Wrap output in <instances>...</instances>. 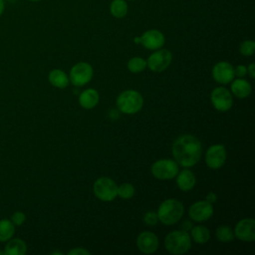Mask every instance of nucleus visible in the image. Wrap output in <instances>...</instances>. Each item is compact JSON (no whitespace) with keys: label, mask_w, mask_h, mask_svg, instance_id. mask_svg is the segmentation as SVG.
Here are the masks:
<instances>
[{"label":"nucleus","mask_w":255,"mask_h":255,"mask_svg":"<svg viewBox=\"0 0 255 255\" xmlns=\"http://www.w3.org/2000/svg\"><path fill=\"white\" fill-rule=\"evenodd\" d=\"M201 142L191 134L178 136L172 144V155L177 164L190 167L198 162L201 156Z\"/></svg>","instance_id":"obj_1"},{"label":"nucleus","mask_w":255,"mask_h":255,"mask_svg":"<svg viewBox=\"0 0 255 255\" xmlns=\"http://www.w3.org/2000/svg\"><path fill=\"white\" fill-rule=\"evenodd\" d=\"M183 205L174 198L164 200L158 207L157 218L164 225H172L176 223L183 215Z\"/></svg>","instance_id":"obj_2"},{"label":"nucleus","mask_w":255,"mask_h":255,"mask_svg":"<svg viewBox=\"0 0 255 255\" xmlns=\"http://www.w3.org/2000/svg\"><path fill=\"white\" fill-rule=\"evenodd\" d=\"M164 246L171 254H183L190 249L191 238L186 230H175L166 235Z\"/></svg>","instance_id":"obj_3"},{"label":"nucleus","mask_w":255,"mask_h":255,"mask_svg":"<svg viewBox=\"0 0 255 255\" xmlns=\"http://www.w3.org/2000/svg\"><path fill=\"white\" fill-rule=\"evenodd\" d=\"M143 105L142 96L133 90H128L121 93L117 98V106L119 110L128 115L137 113Z\"/></svg>","instance_id":"obj_4"},{"label":"nucleus","mask_w":255,"mask_h":255,"mask_svg":"<svg viewBox=\"0 0 255 255\" xmlns=\"http://www.w3.org/2000/svg\"><path fill=\"white\" fill-rule=\"evenodd\" d=\"M93 190L95 195L103 201H112L118 195L117 183L109 177H101L94 183Z\"/></svg>","instance_id":"obj_5"},{"label":"nucleus","mask_w":255,"mask_h":255,"mask_svg":"<svg viewBox=\"0 0 255 255\" xmlns=\"http://www.w3.org/2000/svg\"><path fill=\"white\" fill-rule=\"evenodd\" d=\"M151 173L157 179H171L178 173V164L172 159H159L151 165Z\"/></svg>","instance_id":"obj_6"},{"label":"nucleus","mask_w":255,"mask_h":255,"mask_svg":"<svg viewBox=\"0 0 255 255\" xmlns=\"http://www.w3.org/2000/svg\"><path fill=\"white\" fill-rule=\"evenodd\" d=\"M93 77V68L86 62H79L70 71V81L76 87L86 85Z\"/></svg>","instance_id":"obj_7"},{"label":"nucleus","mask_w":255,"mask_h":255,"mask_svg":"<svg viewBox=\"0 0 255 255\" xmlns=\"http://www.w3.org/2000/svg\"><path fill=\"white\" fill-rule=\"evenodd\" d=\"M172 55L170 51L166 49H157L153 52L146 61V66L152 72H162L164 71L171 63Z\"/></svg>","instance_id":"obj_8"},{"label":"nucleus","mask_w":255,"mask_h":255,"mask_svg":"<svg viewBox=\"0 0 255 255\" xmlns=\"http://www.w3.org/2000/svg\"><path fill=\"white\" fill-rule=\"evenodd\" d=\"M210 99L213 107L220 112H226L232 107L233 99L231 93L223 87L214 89L211 92Z\"/></svg>","instance_id":"obj_9"},{"label":"nucleus","mask_w":255,"mask_h":255,"mask_svg":"<svg viewBox=\"0 0 255 255\" xmlns=\"http://www.w3.org/2000/svg\"><path fill=\"white\" fill-rule=\"evenodd\" d=\"M165 42L164 35L157 29H149L139 36V44H141L147 50L160 49Z\"/></svg>","instance_id":"obj_10"},{"label":"nucleus","mask_w":255,"mask_h":255,"mask_svg":"<svg viewBox=\"0 0 255 255\" xmlns=\"http://www.w3.org/2000/svg\"><path fill=\"white\" fill-rule=\"evenodd\" d=\"M226 160V150L222 144L211 145L205 153V162L212 169L220 168Z\"/></svg>","instance_id":"obj_11"},{"label":"nucleus","mask_w":255,"mask_h":255,"mask_svg":"<svg viewBox=\"0 0 255 255\" xmlns=\"http://www.w3.org/2000/svg\"><path fill=\"white\" fill-rule=\"evenodd\" d=\"M213 214L212 204L206 200L193 203L188 210L189 217L194 221H205Z\"/></svg>","instance_id":"obj_12"},{"label":"nucleus","mask_w":255,"mask_h":255,"mask_svg":"<svg viewBox=\"0 0 255 255\" xmlns=\"http://www.w3.org/2000/svg\"><path fill=\"white\" fill-rule=\"evenodd\" d=\"M235 236L245 242H251L255 239V221L252 218L240 220L234 229Z\"/></svg>","instance_id":"obj_13"},{"label":"nucleus","mask_w":255,"mask_h":255,"mask_svg":"<svg viewBox=\"0 0 255 255\" xmlns=\"http://www.w3.org/2000/svg\"><path fill=\"white\" fill-rule=\"evenodd\" d=\"M234 68L226 61H221L215 64L212 68L213 79L220 84H228L234 78Z\"/></svg>","instance_id":"obj_14"},{"label":"nucleus","mask_w":255,"mask_h":255,"mask_svg":"<svg viewBox=\"0 0 255 255\" xmlns=\"http://www.w3.org/2000/svg\"><path fill=\"white\" fill-rule=\"evenodd\" d=\"M136 245L142 253L150 254L156 251L158 247V239L154 233L144 231L138 235L136 239Z\"/></svg>","instance_id":"obj_15"},{"label":"nucleus","mask_w":255,"mask_h":255,"mask_svg":"<svg viewBox=\"0 0 255 255\" xmlns=\"http://www.w3.org/2000/svg\"><path fill=\"white\" fill-rule=\"evenodd\" d=\"M176 175V184L180 190L188 191L195 185L196 178L192 171L188 169H183Z\"/></svg>","instance_id":"obj_16"},{"label":"nucleus","mask_w":255,"mask_h":255,"mask_svg":"<svg viewBox=\"0 0 255 255\" xmlns=\"http://www.w3.org/2000/svg\"><path fill=\"white\" fill-rule=\"evenodd\" d=\"M99 103V93L94 89H88L79 96V104L84 109H93Z\"/></svg>","instance_id":"obj_17"},{"label":"nucleus","mask_w":255,"mask_h":255,"mask_svg":"<svg viewBox=\"0 0 255 255\" xmlns=\"http://www.w3.org/2000/svg\"><path fill=\"white\" fill-rule=\"evenodd\" d=\"M111 15L116 19H123L128 15V5L127 0H112L109 6Z\"/></svg>","instance_id":"obj_18"},{"label":"nucleus","mask_w":255,"mask_h":255,"mask_svg":"<svg viewBox=\"0 0 255 255\" xmlns=\"http://www.w3.org/2000/svg\"><path fill=\"white\" fill-rule=\"evenodd\" d=\"M231 91H232L234 96H236L237 98L243 99V98H246L250 95L251 85L246 80L238 78L237 80H234L232 82Z\"/></svg>","instance_id":"obj_19"},{"label":"nucleus","mask_w":255,"mask_h":255,"mask_svg":"<svg viewBox=\"0 0 255 255\" xmlns=\"http://www.w3.org/2000/svg\"><path fill=\"white\" fill-rule=\"evenodd\" d=\"M27 251L25 242L19 238L10 240L5 246V254L7 255H24Z\"/></svg>","instance_id":"obj_20"},{"label":"nucleus","mask_w":255,"mask_h":255,"mask_svg":"<svg viewBox=\"0 0 255 255\" xmlns=\"http://www.w3.org/2000/svg\"><path fill=\"white\" fill-rule=\"evenodd\" d=\"M49 82L56 88H66L69 84V78L68 76L59 69L52 70L49 74Z\"/></svg>","instance_id":"obj_21"},{"label":"nucleus","mask_w":255,"mask_h":255,"mask_svg":"<svg viewBox=\"0 0 255 255\" xmlns=\"http://www.w3.org/2000/svg\"><path fill=\"white\" fill-rule=\"evenodd\" d=\"M15 232V225L9 219L0 220V241H8L12 238Z\"/></svg>","instance_id":"obj_22"},{"label":"nucleus","mask_w":255,"mask_h":255,"mask_svg":"<svg viewBox=\"0 0 255 255\" xmlns=\"http://www.w3.org/2000/svg\"><path fill=\"white\" fill-rule=\"evenodd\" d=\"M191 237L194 242L202 244L209 240L210 232L205 226H195L191 230Z\"/></svg>","instance_id":"obj_23"},{"label":"nucleus","mask_w":255,"mask_h":255,"mask_svg":"<svg viewBox=\"0 0 255 255\" xmlns=\"http://www.w3.org/2000/svg\"><path fill=\"white\" fill-rule=\"evenodd\" d=\"M146 67V61L140 57H133L128 63V68L131 73H139Z\"/></svg>","instance_id":"obj_24"},{"label":"nucleus","mask_w":255,"mask_h":255,"mask_svg":"<svg viewBox=\"0 0 255 255\" xmlns=\"http://www.w3.org/2000/svg\"><path fill=\"white\" fill-rule=\"evenodd\" d=\"M216 237L221 242H229L233 240L234 234L230 227L222 225L216 229Z\"/></svg>","instance_id":"obj_25"},{"label":"nucleus","mask_w":255,"mask_h":255,"mask_svg":"<svg viewBox=\"0 0 255 255\" xmlns=\"http://www.w3.org/2000/svg\"><path fill=\"white\" fill-rule=\"evenodd\" d=\"M118 195L123 199H129L134 195V187L130 183H123L118 186Z\"/></svg>","instance_id":"obj_26"},{"label":"nucleus","mask_w":255,"mask_h":255,"mask_svg":"<svg viewBox=\"0 0 255 255\" xmlns=\"http://www.w3.org/2000/svg\"><path fill=\"white\" fill-rule=\"evenodd\" d=\"M239 52L243 56H251L255 52V42L252 40H245L239 46Z\"/></svg>","instance_id":"obj_27"},{"label":"nucleus","mask_w":255,"mask_h":255,"mask_svg":"<svg viewBox=\"0 0 255 255\" xmlns=\"http://www.w3.org/2000/svg\"><path fill=\"white\" fill-rule=\"evenodd\" d=\"M157 220H158L157 214H156L155 212H153V211H148V212H146V213L144 214V216H143V221H144L145 224H147V225L153 226V225L156 224Z\"/></svg>","instance_id":"obj_28"},{"label":"nucleus","mask_w":255,"mask_h":255,"mask_svg":"<svg viewBox=\"0 0 255 255\" xmlns=\"http://www.w3.org/2000/svg\"><path fill=\"white\" fill-rule=\"evenodd\" d=\"M25 219H26V216H25V214H24L23 212H21V211L15 212V213L12 215V217H11V221L13 222L14 225H17V226L22 225V224L24 223Z\"/></svg>","instance_id":"obj_29"},{"label":"nucleus","mask_w":255,"mask_h":255,"mask_svg":"<svg viewBox=\"0 0 255 255\" xmlns=\"http://www.w3.org/2000/svg\"><path fill=\"white\" fill-rule=\"evenodd\" d=\"M247 74V68L243 65H239L234 69V75H236L238 78H242Z\"/></svg>","instance_id":"obj_30"},{"label":"nucleus","mask_w":255,"mask_h":255,"mask_svg":"<svg viewBox=\"0 0 255 255\" xmlns=\"http://www.w3.org/2000/svg\"><path fill=\"white\" fill-rule=\"evenodd\" d=\"M89 255L90 252L84 248H75L68 252V255Z\"/></svg>","instance_id":"obj_31"},{"label":"nucleus","mask_w":255,"mask_h":255,"mask_svg":"<svg viewBox=\"0 0 255 255\" xmlns=\"http://www.w3.org/2000/svg\"><path fill=\"white\" fill-rule=\"evenodd\" d=\"M247 73H249L250 77L251 78H254L255 77V64L254 63H251L249 65V67L247 68Z\"/></svg>","instance_id":"obj_32"},{"label":"nucleus","mask_w":255,"mask_h":255,"mask_svg":"<svg viewBox=\"0 0 255 255\" xmlns=\"http://www.w3.org/2000/svg\"><path fill=\"white\" fill-rule=\"evenodd\" d=\"M216 198H217V196H216L215 193H213V192H209V193L206 195V201H208V202H210V203L215 202V201H216Z\"/></svg>","instance_id":"obj_33"},{"label":"nucleus","mask_w":255,"mask_h":255,"mask_svg":"<svg viewBox=\"0 0 255 255\" xmlns=\"http://www.w3.org/2000/svg\"><path fill=\"white\" fill-rule=\"evenodd\" d=\"M4 8H5L4 0H0V16H1V15H2V13L4 12Z\"/></svg>","instance_id":"obj_34"},{"label":"nucleus","mask_w":255,"mask_h":255,"mask_svg":"<svg viewBox=\"0 0 255 255\" xmlns=\"http://www.w3.org/2000/svg\"><path fill=\"white\" fill-rule=\"evenodd\" d=\"M28 1H31V2H39V1H42V0H28Z\"/></svg>","instance_id":"obj_35"},{"label":"nucleus","mask_w":255,"mask_h":255,"mask_svg":"<svg viewBox=\"0 0 255 255\" xmlns=\"http://www.w3.org/2000/svg\"><path fill=\"white\" fill-rule=\"evenodd\" d=\"M4 254H5V252H4V251H1V250H0V255H4Z\"/></svg>","instance_id":"obj_36"},{"label":"nucleus","mask_w":255,"mask_h":255,"mask_svg":"<svg viewBox=\"0 0 255 255\" xmlns=\"http://www.w3.org/2000/svg\"><path fill=\"white\" fill-rule=\"evenodd\" d=\"M127 1H133V0H127Z\"/></svg>","instance_id":"obj_37"}]
</instances>
